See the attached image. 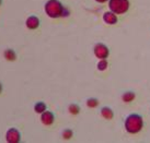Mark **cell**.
I'll use <instances>...</instances> for the list:
<instances>
[{"label":"cell","instance_id":"1","mask_svg":"<svg viewBox=\"0 0 150 143\" xmlns=\"http://www.w3.org/2000/svg\"><path fill=\"white\" fill-rule=\"evenodd\" d=\"M46 14L50 18H60V17H68L70 11L66 9L63 6V4L59 0H48L44 7Z\"/></svg>","mask_w":150,"mask_h":143},{"label":"cell","instance_id":"2","mask_svg":"<svg viewBox=\"0 0 150 143\" xmlns=\"http://www.w3.org/2000/svg\"><path fill=\"white\" fill-rule=\"evenodd\" d=\"M144 127L142 117L138 114H130L125 119V129L128 133H138Z\"/></svg>","mask_w":150,"mask_h":143},{"label":"cell","instance_id":"3","mask_svg":"<svg viewBox=\"0 0 150 143\" xmlns=\"http://www.w3.org/2000/svg\"><path fill=\"white\" fill-rule=\"evenodd\" d=\"M108 8L115 14H123L128 11L129 1L128 0H110Z\"/></svg>","mask_w":150,"mask_h":143},{"label":"cell","instance_id":"4","mask_svg":"<svg viewBox=\"0 0 150 143\" xmlns=\"http://www.w3.org/2000/svg\"><path fill=\"white\" fill-rule=\"evenodd\" d=\"M6 140L8 143H19L21 141V133L17 128H10L6 133Z\"/></svg>","mask_w":150,"mask_h":143},{"label":"cell","instance_id":"5","mask_svg":"<svg viewBox=\"0 0 150 143\" xmlns=\"http://www.w3.org/2000/svg\"><path fill=\"white\" fill-rule=\"evenodd\" d=\"M93 53H94V56L99 59H106L108 57V55H110L108 48L105 46L104 44H101V43L96 44V46H94Z\"/></svg>","mask_w":150,"mask_h":143},{"label":"cell","instance_id":"6","mask_svg":"<svg viewBox=\"0 0 150 143\" xmlns=\"http://www.w3.org/2000/svg\"><path fill=\"white\" fill-rule=\"evenodd\" d=\"M55 120V116L53 114V111H50V110H45L44 113L41 114V121H42L43 125L45 126H50Z\"/></svg>","mask_w":150,"mask_h":143},{"label":"cell","instance_id":"7","mask_svg":"<svg viewBox=\"0 0 150 143\" xmlns=\"http://www.w3.org/2000/svg\"><path fill=\"white\" fill-rule=\"evenodd\" d=\"M40 19H38L36 15H31L26 19V21H25V25L26 27L30 29H36L40 26Z\"/></svg>","mask_w":150,"mask_h":143},{"label":"cell","instance_id":"8","mask_svg":"<svg viewBox=\"0 0 150 143\" xmlns=\"http://www.w3.org/2000/svg\"><path fill=\"white\" fill-rule=\"evenodd\" d=\"M103 21L106 23V24H110V25H113V24H116L117 23V15L112 11H108V12H105L103 14Z\"/></svg>","mask_w":150,"mask_h":143},{"label":"cell","instance_id":"9","mask_svg":"<svg viewBox=\"0 0 150 143\" xmlns=\"http://www.w3.org/2000/svg\"><path fill=\"white\" fill-rule=\"evenodd\" d=\"M4 57L6 58V60H8V61H16L17 60V53L14 51V49H11V48H8V49H6L4 53Z\"/></svg>","mask_w":150,"mask_h":143},{"label":"cell","instance_id":"10","mask_svg":"<svg viewBox=\"0 0 150 143\" xmlns=\"http://www.w3.org/2000/svg\"><path fill=\"white\" fill-rule=\"evenodd\" d=\"M101 115H102V117L105 118L106 120H111L113 119L114 117V113H113V110L108 107V106H104V107H102L101 108Z\"/></svg>","mask_w":150,"mask_h":143},{"label":"cell","instance_id":"11","mask_svg":"<svg viewBox=\"0 0 150 143\" xmlns=\"http://www.w3.org/2000/svg\"><path fill=\"white\" fill-rule=\"evenodd\" d=\"M46 109H47V106H46V104L44 102H38V103L34 105V110H35V113H38V114H42Z\"/></svg>","mask_w":150,"mask_h":143},{"label":"cell","instance_id":"12","mask_svg":"<svg viewBox=\"0 0 150 143\" xmlns=\"http://www.w3.org/2000/svg\"><path fill=\"white\" fill-rule=\"evenodd\" d=\"M122 98H123V101L126 102V103H129V102H132L135 98V93L134 92H126L123 96H122Z\"/></svg>","mask_w":150,"mask_h":143},{"label":"cell","instance_id":"13","mask_svg":"<svg viewBox=\"0 0 150 143\" xmlns=\"http://www.w3.org/2000/svg\"><path fill=\"white\" fill-rule=\"evenodd\" d=\"M108 61H106V59H100V61L98 62V64H96V67H98V69L100 70V71H104L105 69L108 68Z\"/></svg>","mask_w":150,"mask_h":143},{"label":"cell","instance_id":"14","mask_svg":"<svg viewBox=\"0 0 150 143\" xmlns=\"http://www.w3.org/2000/svg\"><path fill=\"white\" fill-rule=\"evenodd\" d=\"M68 109H69V113L72 115H78L80 111V107L77 104H71V105H69V107H68Z\"/></svg>","mask_w":150,"mask_h":143},{"label":"cell","instance_id":"15","mask_svg":"<svg viewBox=\"0 0 150 143\" xmlns=\"http://www.w3.org/2000/svg\"><path fill=\"white\" fill-rule=\"evenodd\" d=\"M99 105V101L96 100V98H89L87 101V106L88 107H90V108H96V106Z\"/></svg>","mask_w":150,"mask_h":143},{"label":"cell","instance_id":"16","mask_svg":"<svg viewBox=\"0 0 150 143\" xmlns=\"http://www.w3.org/2000/svg\"><path fill=\"white\" fill-rule=\"evenodd\" d=\"M72 135H74V132L70 130V129H65L63 131V138L66 140H69L72 138Z\"/></svg>","mask_w":150,"mask_h":143},{"label":"cell","instance_id":"17","mask_svg":"<svg viewBox=\"0 0 150 143\" xmlns=\"http://www.w3.org/2000/svg\"><path fill=\"white\" fill-rule=\"evenodd\" d=\"M2 90H4V88H2V83L0 82V94L2 93Z\"/></svg>","mask_w":150,"mask_h":143},{"label":"cell","instance_id":"18","mask_svg":"<svg viewBox=\"0 0 150 143\" xmlns=\"http://www.w3.org/2000/svg\"><path fill=\"white\" fill-rule=\"evenodd\" d=\"M96 1H98V2H101V4H103V2H105L106 0H96Z\"/></svg>","mask_w":150,"mask_h":143},{"label":"cell","instance_id":"19","mask_svg":"<svg viewBox=\"0 0 150 143\" xmlns=\"http://www.w3.org/2000/svg\"><path fill=\"white\" fill-rule=\"evenodd\" d=\"M1 4H2V0H0V6H1Z\"/></svg>","mask_w":150,"mask_h":143}]
</instances>
